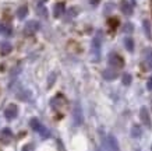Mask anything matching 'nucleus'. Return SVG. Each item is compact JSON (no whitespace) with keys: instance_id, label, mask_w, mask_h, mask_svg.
Here are the masks:
<instances>
[{"instance_id":"nucleus-17","label":"nucleus","mask_w":152,"mask_h":151,"mask_svg":"<svg viewBox=\"0 0 152 151\" xmlns=\"http://www.w3.org/2000/svg\"><path fill=\"white\" fill-rule=\"evenodd\" d=\"M142 25H144V32H145L147 38H149V39H151L152 35H151V24H149V21H148V20H144Z\"/></svg>"},{"instance_id":"nucleus-9","label":"nucleus","mask_w":152,"mask_h":151,"mask_svg":"<svg viewBox=\"0 0 152 151\" xmlns=\"http://www.w3.org/2000/svg\"><path fill=\"white\" fill-rule=\"evenodd\" d=\"M0 140L4 143V144H9V143L13 140V132H11L9 127H4L3 130H1V134H0Z\"/></svg>"},{"instance_id":"nucleus-1","label":"nucleus","mask_w":152,"mask_h":151,"mask_svg":"<svg viewBox=\"0 0 152 151\" xmlns=\"http://www.w3.org/2000/svg\"><path fill=\"white\" fill-rule=\"evenodd\" d=\"M29 124H31V127L35 130L37 133H39L41 134V137L42 138H48V137H50V132L48 130L43 124L39 122V120L37 119V118H32L31 119V122H29Z\"/></svg>"},{"instance_id":"nucleus-21","label":"nucleus","mask_w":152,"mask_h":151,"mask_svg":"<svg viewBox=\"0 0 152 151\" xmlns=\"http://www.w3.org/2000/svg\"><path fill=\"white\" fill-rule=\"evenodd\" d=\"M37 11H38V14H39L41 17H48V10H46V7H43L42 4L38 6Z\"/></svg>"},{"instance_id":"nucleus-22","label":"nucleus","mask_w":152,"mask_h":151,"mask_svg":"<svg viewBox=\"0 0 152 151\" xmlns=\"http://www.w3.org/2000/svg\"><path fill=\"white\" fill-rule=\"evenodd\" d=\"M133 24H131V23H127V24H124V27H123V31H124V32H129V34H130V32H133Z\"/></svg>"},{"instance_id":"nucleus-23","label":"nucleus","mask_w":152,"mask_h":151,"mask_svg":"<svg viewBox=\"0 0 152 151\" xmlns=\"http://www.w3.org/2000/svg\"><path fill=\"white\" fill-rule=\"evenodd\" d=\"M55 78H56V73H52L50 77H49V81H48V87H52V85H53V81H55Z\"/></svg>"},{"instance_id":"nucleus-7","label":"nucleus","mask_w":152,"mask_h":151,"mask_svg":"<svg viewBox=\"0 0 152 151\" xmlns=\"http://www.w3.org/2000/svg\"><path fill=\"white\" fill-rule=\"evenodd\" d=\"M140 118L142 120V123L147 126V127H151L152 123H151V118H149V112L145 106H142L141 109H140Z\"/></svg>"},{"instance_id":"nucleus-20","label":"nucleus","mask_w":152,"mask_h":151,"mask_svg":"<svg viewBox=\"0 0 152 151\" xmlns=\"http://www.w3.org/2000/svg\"><path fill=\"white\" fill-rule=\"evenodd\" d=\"M131 74H129V73H124L123 74V77H121V81H123V84L124 85H130L131 84Z\"/></svg>"},{"instance_id":"nucleus-5","label":"nucleus","mask_w":152,"mask_h":151,"mask_svg":"<svg viewBox=\"0 0 152 151\" xmlns=\"http://www.w3.org/2000/svg\"><path fill=\"white\" fill-rule=\"evenodd\" d=\"M73 118H74V124L75 126H80V124H83L84 122V118H83V110H81V106L78 104H75L73 109Z\"/></svg>"},{"instance_id":"nucleus-26","label":"nucleus","mask_w":152,"mask_h":151,"mask_svg":"<svg viewBox=\"0 0 152 151\" xmlns=\"http://www.w3.org/2000/svg\"><path fill=\"white\" fill-rule=\"evenodd\" d=\"M135 151H140V150H135Z\"/></svg>"},{"instance_id":"nucleus-4","label":"nucleus","mask_w":152,"mask_h":151,"mask_svg":"<svg viewBox=\"0 0 152 151\" xmlns=\"http://www.w3.org/2000/svg\"><path fill=\"white\" fill-rule=\"evenodd\" d=\"M109 63H110L115 69H120V67L124 66V60H123L121 56L117 55V53H110V55H109Z\"/></svg>"},{"instance_id":"nucleus-18","label":"nucleus","mask_w":152,"mask_h":151,"mask_svg":"<svg viewBox=\"0 0 152 151\" xmlns=\"http://www.w3.org/2000/svg\"><path fill=\"white\" fill-rule=\"evenodd\" d=\"M141 127H140L138 124H134L133 129H131V136H133L134 138H138L140 136H141Z\"/></svg>"},{"instance_id":"nucleus-10","label":"nucleus","mask_w":152,"mask_h":151,"mask_svg":"<svg viewBox=\"0 0 152 151\" xmlns=\"http://www.w3.org/2000/svg\"><path fill=\"white\" fill-rule=\"evenodd\" d=\"M107 146H109V150L110 151H120L117 138H116L113 134H109V136H107Z\"/></svg>"},{"instance_id":"nucleus-29","label":"nucleus","mask_w":152,"mask_h":151,"mask_svg":"<svg viewBox=\"0 0 152 151\" xmlns=\"http://www.w3.org/2000/svg\"><path fill=\"white\" fill-rule=\"evenodd\" d=\"M96 151H99V150H96Z\"/></svg>"},{"instance_id":"nucleus-19","label":"nucleus","mask_w":152,"mask_h":151,"mask_svg":"<svg viewBox=\"0 0 152 151\" xmlns=\"http://www.w3.org/2000/svg\"><path fill=\"white\" fill-rule=\"evenodd\" d=\"M124 46L127 48V50H129V52H133V50H134V41L131 39V38L127 37L124 39Z\"/></svg>"},{"instance_id":"nucleus-2","label":"nucleus","mask_w":152,"mask_h":151,"mask_svg":"<svg viewBox=\"0 0 152 151\" xmlns=\"http://www.w3.org/2000/svg\"><path fill=\"white\" fill-rule=\"evenodd\" d=\"M39 28H41V24L38 23V21H35V20L28 21V23L25 24V27H24V34H25V35H34Z\"/></svg>"},{"instance_id":"nucleus-3","label":"nucleus","mask_w":152,"mask_h":151,"mask_svg":"<svg viewBox=\"0 0 152 151\" xmlns=\"http://www.w3.org/2000/svg\"><path fill=\"white\" fill-rule=\"evenodd\" d=\"M17 116H18V106L17 105L11 104V105H9L4 109V118L7 120H13V119H15Z\"/></svg>"},{"instance_id":"nucleus-15","label":"nucleus","mask_w":152,"mask_h":151,"mask_svg":"<svg viewBox=\"0 0 152 151\" xmlns=\"http://www.w3.org/2000/svg\"><path fill=\"white\" fill-rule=\"evenodd\" d=\"M63 13H64V3H57V4L55 6V10H53L55 17H60Z\"/></svg>"},{"instance_id":"nucleus-11","label":"nucleus","mask_w":152,"mask_h":151,"mask_svg":"<svg viewBox=\"0 0 152 151\" xmlns=\"http://www.w3.org/2000/svg\"><path fill=\"white\" fill-rule=\"evenodd\" d=\"M102 76H103V78L105 80H115L116 77H117V70L113 69V67H109V69H105L103 70V73H102Z\"/></svg>"},{"instance_id":"nucleus-6","label":"nucleus","mask_w":152,"mask_h":151,"mask_svg":"<svg viewBox=\"0 0 152 151\" xmlns=\"http://www.w3.org/2000/svg\"><path fill=\"white\" fill-rule=\"evenodd\" d=\"M101 46H102V39H101V32H98V35L94 38L92 41V50L96 59H99V52H101Z\"/></svg>"},{"instance_id":"nucleus-28","label":"nucleus","mask_w":152,"mask_h":151,"mask_svg":"<svg viewBox=\"0 0 152 151\" xmlns=\"http://www.w3.org/2000/svg\"><path fill=\"white\" fill-rule=\"evenodd\" d=\"M133 1H135V0H133Z\"/></svg>"},{"instance_id":"nucleus-12","label":"nucleus","mask_w":152,"mask_h":151,"mask_svg":"<svg viewBox=\"0 0 152 151\" xmlns=\"http://www.w3.org/2000/svg\"><path fill=\"white\" fill-rule=\"evenodd\" d=\"M120 10H121L126 15H131V14H133V6L130 4L127 0H123V1L120 3Z\"/></svg>"},{"instance_id":"nucleus-25","label":"nucleus","mask_w":152,"mask_h":151,"mask_svg":"<svg viewBox=\"0 0 152 151\" xmlns=\"http://www.w3.org/2000/svg\"><path fill=\"white\" fill-rule=\"evenodd\" d=\"M29 150H31V146H25L23 148V151H29Z\"/></svg>"},{"instance_id":"nucleus-8","label":"nucleus","mask_w":152,"mask_h":151,"mask_svg":"<svg viewBox=\"0 0 152 151\" xmlns=\"http://www.w3.org/2000/svg\"><path fill=\"white\" fill-rule=\"evenodd\" d=\"M144 63L147 64V69H152V49L151 48H145L142 53Z\"/></svg>"},{"instance_id":"nucleus-27","label":"nucleus","mask_w":152,"mask_h":151,"mask_svg":"<svg viewBox=\"0 0 152 151\" xmlns=\"http://www.w3.org/2000/svg\"><path fill=\"white\" fill-rule=\"evenodd\" d=\"M151 151H152V147H151Z\"/></svg>"},{"instance_id":"nucleus-14","label":"nucleus","mask_w":152,"mask_h":151,"mask_svg":"<svg viewBox=\"0 0 152 151\" xmlns=\"http://www.w3.org/2000/svg\"><path fill=\"white\" fill-rule=\"evenodd\" d=\"M0 34L4 35V37H10V35L13 34V29H11V27L7 25V24L0 23Z\"/></svg>"},{"instance_id":"nucleus-16","label":"nucleus","mask_w":152,"mask_h":151,"mask_svg":"<svg viewBox=\"0 0 152 151\" xmlns=\"http://www.w3.org/2000/svg\"><path fill=\"white\" fill-rule=\"evenodd\" d=\"M28 14V7L27 6H21V7H18V10H17V17H18L20 20H24L25 17H27Z\"/></svg>"},{"instance_id":"nucleus-13","label":"nucleus","mask_w":152,"mask_h":151,"mask_svg":"<svg viewBox=\"0 0 152 151\" xmlns=\"http://www.w3.org/2000/svg\"><path fill=\"white\" fill-rule=\"evenodd\" d=\"M11 50H13V46H11L10 42L4 41L0 43V53H1V55H9Z\"/></svg>"},{"instance_id":"nucleus-24","label":"nucleus","mask_w":152,"mask_h":151,"mask_svg":"<svg viewBox=\"0 0 152 151\" xmlns=\"http://www.w3.org/2000/svg\"><path fill=\"white\" fill-rule=\"evenodd\" d=\"M147 88L149 90V91H152V76L148 78V81H147Z\"/></svg>"}]
</instances>
